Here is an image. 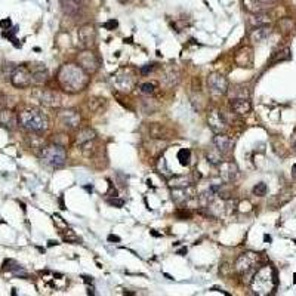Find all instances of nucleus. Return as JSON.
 <instances>
[{
	"label": "nucleus",
	"instance_id": "43",
	"mask_svg": "<svg viewBox=\"0 0 296 296\" xmlns=\"http://www.w3.org/2000/svg\"><path fill=\"white\" fill-rule=\"evenodd\" d=\"M185 253H187V247H182L178 250V255H185Z\"/></svg>",
	"mask_w": 296,
	"mask_h": 296
},
{
	"label": "nucleus",
	"instance_id": "5",
	"mask_svg": "<svg viewBox=\"0 0 296 296\" xmlns=\"http://www.w3.org/2000/svg\"><path fill=\"white\" fill-rule=\"evenodd\" d=\"M259 261L258 255L253 253V252H246V253H241L237 261H235V271L240 277H249L255 274V269H256V263Z\"/></svg>",
	"mask_w": 296,
	"mask_h": 296
},
{
	"label": "nucleus",
	"instance_id": "47",
	"mask_svg": "<svg viewBox=\"0 0 296 296\" xmlns=\"http://www.w3.org/2000/svg\"><path fill=\"white\" fill-rule=\"evenodd\" d=\"M76 2H79L80 5H83V3H85V0H76Z\"/></svg>",
	"mask_w": 296,
	"mask_h": 296
},
{
	"label": "nucleus",
	"instance_id": "36",
	"mask_svg": "<svg viewBox=\"0 0 296 296\" xmlns=\"http://www.w3.org/2000/svg\"><path fill=\"white\" fill-rule=\"evenodd\" d=\"M117 26H119V23H117L116 20H110L108 23L104 24V27H105L107 30H114V29H117Z\"/></svg>",
	"mask_w": 296,
	"mask_h": 296
},
{
	"label": "nucleus",
	"instance_id": "22",
	"mask_svg": "<svg viewBox=\"0 0 296 296\" xmlns=\"http://www.w3.org/2000/svg\"><path fill=\"white\" fill-rule=\"evenodd\" d=\"M150 135L153 136V138H160V139H169L170 136H172V132L169 131L166 126L163 125H159V123H153L151 126H150Z\"/></svg>",
	"mask_w": 296,
	"mask_h": 296
},
{
	"label": "nucleus",
	"instance_id": "37",
	"mask_svg": "<svg viewBox=\"0 0 296 296\" xmlns=\"http://www.w3.org/2000/svg\"><path fill=\"white\" fill-rule=\"evenodd\" d=\"M11 26H12V21H11L9 18H6V20H2V21H0V27H2L3 30L11 29Z\"/></svg>",
	"mask_w": 296,
	"mask_h": 296
},
{
	"label": "nucleus",
	"instance_id": "16",
	"mask_svg": "<svg viewBox=\"0 0 296 296\" xmlns=\"http://www.w3.org/2000/svg\"><path fill=\"white\" fill-rule=\"evenodd\" d=\"M234 61H235V64L238 67H252L253 64V54H252V49L250 48H241L237 54H235V57H234Z\"/></svg>",
	"mask_w": 296,
	"mask_h": 296
},
{
	"label": "nucleus",
	"instance_id": "44",
	"mask_svg": "<svg viewBox=\"0 0 296 296\" xmlns=\"http://www.w3.org/2000/svg\"><path fill=\"white\" fill-rule=\"evenodd\" d=\"M292 172H293V175H295V176H296V163H295V165H293V167H292Z\"/></svg>",
	"mask_w": 296,
	"mask_h": 296
},
{
	"label": "nucleus",
	"instance_id": "27",
	"mask_svg": "<svg viewBox=\"0 0 296 296\" xmlns=\"http://www.w3.org/2000/svg\"><path fill=\"white\" fill-rule=\"evenodd\" d=\"M206 157H207V162H209V163H212V165L215 166H218L219 163L224 162V153H221L218 148L210 150V151L206 154Z\"/></svg>",
	"mask_w": 296,
	"mask_h": 296
},
{
	"label": "nucleus",
	"instance_id": "4",
	"mask_svg": "<svg viewBox=\"0 0 296 296\" xmlns=\"http://www.w3.org/2000/svg\"><path fill=\"white\" fill-rule=\"evenodd\" d=\"M40 160L49 167H61L67 162L66 150L58 144L46 145L40 151Z\"/></svg>",
	"mask_w": 296,
	"mask_h": 296
},
{
	"label": "nucleus",
	"instance_id": "46",
	"mask_svg": "<svg viewBox=\"0 0 296 296\" xmlns=\"http://www.w3.org/2000/svg\"><path fill=\"white\" fill-rule=\"evenodd\" d=\"M125 295H129V296H133L135 293H132V292H125Z\"/></svg>",
	"mask_w": 296,
	"mask_h": 296
},
{
	"label": "nucleus",
	"instance_id": "10",
	"mask_svg": "<svg viewBox=\"0 0 296 296\" xmlns=\"http://www.w3.org/2000/svg\"><path fill=\"white\" fill-rule=\"evenodd\" d=\"M79 42L82 43V46L85 48H91L95 45L97 40V30L92 24H85L79 29Z\"/></svg>",
	"mask_w": 296,
	"mask_h": 296
},
{
	"label": "nucleus",
	"instance_id": "18",
	"mask_svg": "<svg viewBox=\"0 0 296 296\" xmlns=\"http://www.w3.org/2000/svg\"><path fill=\"white\" fill-rule=\"evenodd\" d=\"M193 196V193H191V185H188V187H179V188H173V191H172V198H173V201L176 203V204H182V203H185L187 200H190Z\"/></svg>",
	"mask_w": 296,
	"mask_h": 296
},
{
	"label": "nucleus",
	"instance_id": "38",
	"mask_svg": "<svg viewBox=\"0 0 296 296\" xmlns=\"http://www.w3.org/2000/svg\"><path fill=\"white\" fill-rule=\"evenodd\" d=\"M15 67L17 66H14V64H6V66L3 67V71H5V74L11 77V74H12V71L15 70Z\"/></svg>",
	"mask_w": 296,
	"mask_h": 296
},
{
	"label": "nucleus",
	"instance_id": "40",
	"mask_svg": "<svg viewBox=\"0 0 296 296\" xmlns=\"http://www.w3.org/2000/svg\"><path fill=\"white\" fill-rule=\"evenodd\" d=\"M5 105H6V97L0 94V108H5Z\"/></svg>",
	"mask_w": 296,
	"mask_h": 296
},
{
	"label": "nucleus",
	"instance_id": "3",
	"mask_svg": "<svg viewBox=\"0 0 296 296\" xmlns=\"http://www.w3.org/2000/svg\"><path fill=\"white\" fill-rule=\"evenodd\" d=\"M18 123L30 132H45L49 128L48 117L39 110H23L18 114Z\"/></svg>",
	"mask_w": 296,
	"mask_h": 296
},
{
	"label": "nucleus",
	"instance_id": "1",
	"mask_svg": "<svg viewBox=\"0 0 296 296\" xmlns=\"http://www.w3.org/2000/svg\"><path fill=\"white\" fill-rule=\"evenodd\" d=\"M57 79L60 86L68 94L80 92L89 83V74L82 67L76 64H64L60 68Z\"/></svg>",
	"mask_w": 296,
	"mask_h": 296
},
{
	"label": "nucleus",
	"instance_id": "20",
	"mask_svg": "<svg viewBox=\"0 0 296 296\" xmlns=\"http://www.w3.org/2000/svg\"><path fill=\"white\" fill-rule=\"evenodd\" d=\"M94 139H97V132L91 129V128H83L76 135V144L77 145H83V144H86L89 141H94Z\"/></svg>",
	"mask_w": 296,
	"mask_h": 296
},
{
	"label": "nucleus",
	"instance_id": "21",
	"mask_svg": "<svg viewBox=\"0 0 296 296\" xmlns=\"http://www.w3.org/2000/svg\"><path fill=\"white\" fill-rule=\"evenodd\" d=\"M271 33V30H269V27L268 26H262V27H255L250 34H249V37H250V40L253 42V43H261L263 42L268 36Z\"/></svg>",
	"mask_w": 296,
	"mask_h": 296
},
{
	"label": "nucleus",
	"instance_id": "15",
	"mask_svg": "<svg viewBox=\"0 0 296 296\" xmlns=\"http://www.w3.org/2000/svg\"><path fill=\"white\" fill-rule=\"evenodd\" d=\"M230 107L231 110L238 114V116H244V114H249L250 110H252V104L247 98H235L230 99Z\"/></svg>",
	"mask_w": 296,
	"mask_h": 296
},
{
	"label": "nucleus",
	"instance_id": "12",
	"mask_svg": "<svg viewBox=\"0 0 296 296\" xmlns=\"http://www.w3.org/2000/svg\"><path fill=\"white\" fill-rule=\"evenodd\" d=\"M60 123L67 129H76L80 125V114L76 110H64L58 114Z\"/></svg>",
	"mask_w": 296,
	"mask_h": 296
},
{
	"label": "nucleus",
	"instance_id": "19",
	"mask_svg": "<svg viewBox=\"0 0 296 296\" xmlns=\"http://www.w3.org/2000/svg\"><path fill=\"white\" fill-rule=\"evenodd\" d=\"M3 271H11L17 277H29V272L24 269V266H21L20 263L14 261V259H6L3 262Z\"/></svg>",
	"mask_w": 296,
	"mask_h": 296
},
{
	"label": "nucleus",
	"instance_id": "34",
	"mask_svg": "<svg viewBox=\"0 0 296 296\" xmlns=\"http://www.w3.org/2000/svg\"><path fill=\"white\" fill-rule=\"evenodd\" d=\"M141 92L145 95H151L154 92V83H142L141 85Z\"/></svg>",
	"mask_w": 296,
	"mask_h": 296
},
{
	"label": "nucleus",
	"instance_id": "48",
	"mask_svg": "<svg viewBox=\"0 0 296 296\" xmlns=\"http://www.w3.org/2000/svg\"><path fill=\"white\" fill-rule=\"evenodd\" d=\"M120 3H126V0H119Z\"/></svg>",
	"mask_w": 296,
	"mask_h": 296
},
{
	"label": "nucleus",
	"instance_id": "28",
	"mask_svg": "<svg viewBox=\"0 0 296 296\" xmlns=\"http://www.w3.org/2000/svg\"><path fill=\"white\" fill-rule=\"evenodd\" d=\"M228 92H230V99H235V98H247L249 99V92L246 91V88L243 86H235L230 89L228 88Z\"/></svg>",
	"mask_w": 296,
	"mask_h": 296
},
{
	"label": "nucleus",
	"instance_id": "17",
	"mask_svg": "<svg viewBox=\"0 0 296 296\" xmlns=\"http://www.w3.org/2000/svg\"><path fill=\"white\" fill-rule=\"evenodd\" d=\"M18 123V117L9 111V110H5V108H0V125L6 129H14Z\"/></svg>",
	"mask_w": 296,
	"mask_h": 296
},
{
	"label": "nucleus",
	"instance_id": "6",
	"mask_svg": "<svg viewBox=\"0 0 296 296\" xmlns=\"http://www.w3.org/2000/svg\"><path fill=\"white\" fill-rule=\"evenodd\" d=\"M206 85H207L209 92L213 97H224L225 94H228L230 83H228L227 77L222 76V74H219V73L209 74L207 79H206Z\"/></svg>",
	"mask_w": 296,
	"mask_h": 296
},
{
	"label": "nucleus",
	"instance_id": "39",
	"mask_svg": "<svg viewBox=\"0 0 296 296\" xmlns=\"http://www.w3.org/2000/svg\"><path fill=\"white\" fill-rule=\"evenodd\" d=\"M153 70H154V64H148V66L142 67V68H141L139 71H141V74H144V76H145V74H148V73H151Z\"/></svg>",
	"mask_w": 296,
	"mask_h": 296
},
{
	"label": "nucleus",
	"instance_id": "13",
	"mask_svg": "<svg viewBox=\"0 0 296 296\" xmlns=\"http://www.w3.org/2000/svg\"><path fill=\"white\" fill-rule=\"evenodd\" d=\"M213 145L221 153L227 154V153H230L232 147H234V139L231 136H228L227 133H216V136L213 138Z\"/></svg>",
	"mask_w": 296,
	"mask_h": 296
},
{
	"label": "nucleus",
	"instance_id": "32",
	"mask_svg": "<svg viewBox=\"0 0 296 296\" xmlns=\"http://www.w3.org/2000/svg\"><path fill=\"white\" fill-rule=\"evenodd\" d=\"M266 193H268V187H266V184H263V182H259V184H256V185L253 187V194L258 196V197H263Z\"/></svg>",
	"mask_w": 296,
	"mask_h": 296
},
{
	"label": "nucleus",
	"instance_id": "30",
	"mask_svg": "<svg viewBox=\"0 0 296 296\" xmlns=\"http://www.w3.org/2000/svg\"><path fill=\"white\" fill-rule=\"evenodd\" d=\"M169 185L173 187V188H179V187H188L190 185V181L182 178V176H176V178H172L169 181Z\"/></svg>",
	"mask_w": 296,
	"mask_h": 296
},
{
	"label": "nucleus",
	"instance_id": "35",
	"mask_svg": "<svg viewBox=\"0 0 296 296\" xmlns=\"http://www.w3.org/2000/svg\"><path fill=\"white\" fill-rule=\"evenodd\" d=\"M108 204L110 206H114V207H123L125 206V200H122V198H108Z\"/></svg>",
	"mask_w": 296,
	"mask_h": 296
},
{
	"label": "nucleus",
	"instance_id": "14",
	"mask_svg": "<svg viewBox=\"0 0 296 296\" xmlns=\"http://www.w3.org/2000/svg\"><path fill=\"white\" fill-rule=\"evenodd\" d=\"M39 101L46 107H58L61 104V97L51 89H43L39 94Z\"/></svg>",
	"mask_w": 296,
	"mask_h": 296
},
{
	"label": "nucleus",
	"instance_id": "8",
	"mask_svg": "<svg viewBox=\"0 0 296 296\" xmlns=\"http://www.w3.org/2000/svg\"><path fill=\"white\" fill-rule=\"evenodd\" d=\"M77 66L82 67L88 74H94L99 68L98 57L92 51L86 49L77 55Z\"/></svg>",
	"mask_w": 296,
	"mask_h": 296
},
{
	"label": "nucleus",
	"instance_id": "25",
	"mask_svg": "<svg viewBox=\"0 0 296 296\" xmlns=\"http://www.w3.org/2000/svg\"><path fill=\"white\" fill-rule=\"evenodd\" d=\"M269 23H271L269 17L266 14H263L262 11L253 14V17L250 18V24H252L253 29L255 27H262V26H269Z\"/></svg>",
	"mask_w": 296,
	"mask_h": 296
},
{
	"label": "nucleus",
	"instance_id": "2",
	"mask_svg": "<svg viewBox=\"0 0 296 296\" xmlns=\"http://www.w3.org/2000/svg\"><path fill=\"white\" fill-rule=\"evenodd\" d=\"M252 290L256 295H269L277 287V274L275 269L269 265L261 266L252 277L250 281Z\"/></svg>",
	"mask_w": 296,
	"mask_h": 296
},
{
	"label": "nucleus",
	"instance_id": "41",
	"mask_svg": "<svg viewBox=\"0 0 296 296\" xmlns=\"http://www.w3.org/2000/svg\"><path fill=\"white\" fill-rule=\"evenodd\" d=\"M176 215H178L179 218H190V212H184V210H182V212H178Z\"/></svg>",
	"mask_w": 296,
	"mask_h": 296
},
{
	"label": "nucleus",
	"instance_id": "23",
	"mask_svg": "<svg viewBox=\"0 0 296 296\" xmlns=\"http://www.w3.org/2000/svg\"><path fill=\"white\" fill-rule=\"evenodd\" d=\"M61 6H63V11L70 17H77L82 9V5L76 0H61Z\"/></svg>",
	"mask_w": 296,
	"mask_h": 296
},
{
	"label": "nucleus",
	"instance_id": "29",
	"mask_svg": "<svg viewBox=\"0 0 296 296\" xmlns=\"http://www.w3.org/2000/svg\"><path fill=\"white\" fill-rule=\"evenodd\" d=\"M178 160L182 166H188L191 162V151L188 148H182L178 151Z\"/></svg>",
	"mask_w": 296,
	"mask_h": 296
},
{
	"label": "nucleus",
	"instance_id": "33",
	"mask_svg": "<svg viewBox=\"0 0 296 296\" xmlns=\"http://www.w3.org/2000/svg\"><path fill=\"white\" fill-rule=\"evenodd\" d=\"M64 240H66L67 243H79L80 241V237L73 230H67V232L64 234Z\"/></svg>",
	"mask_w": 296,
	"mask_h": 296
},
{
	"label": "nucleus",
	"instance_id": "31",
	"mask_svg": "<svg viewBox=\"0 0 296 296\" xmlns=\"http://www.w3.org/2000/svg\"><path fill=\"white\" fill-rule=\"evenodd\" d=\"M244 6L249 12L252 14H256V12H261V8H259V3L258 0H244Z\"/></svg>",
	"mask_w": 296,
	"mask_h": 296
},
{
	"label": "nucleus",
	"instance_id": "9",
	"mask_svg": "<svg viewBox=\"0 0 296 296\" xmlns=\"http://www.w3.org/2000/svg\"><path fill=\"white\" fill-rule=\"evenodd\" d=\"M207 123L215 133H225L228 129V122L219 110H210V113L207 114Z\"/></svg>",
	"mask_w": 296,
	"mask_h": 296
},
{
	"label": "nucleus",
	"instance_id": "26",
	"mask_svg": "<svg viewBox=\"0 0 296 296\" xmlns=\"http://www.w3.org/2000/svg\"><path fill=\"white\" fill-rule=\"evenodd\" d=\"M32 79L34 83L37 85H43L48 80V70L43 66H39L37 68H34L32 71Z\"/></svg>",
	"mask_w": 296,
	"mask_h": 296
},
{
	"label": "nucleus",
	"instance_id": "42",
	"mask_svg": "<svg viewBox=\"0 0 296 296\" xmlns=\"http://www.w3.org/2000/svg\"><path fill=\"white\" fill-rule=\"evenodd\" d=\"M108 241H120V237L119 235H108Z\"/></svg>",
	"mask_w": 296,
	"mask_h": 296
},
{
	"label": "nucleus",
	"instance_id": "7",
	"mask_svg": "<svg viewBox=\"0 0 296 296\" xmlns=\"http://www.w3.org/2000/svg\"><path fill=\"white\" fill-rule=\"evenodd\" d=\"M9 79H11V83H12L15 88H20V89L29 88V86L32 85V82H33V79H32V71H30L26 66L15 67V70L12 71V74H11Z\"/></svg>",
	"mask_w": 296,
	"mask_h": 296
},
{
	"label": "nucleus",
	"instance_id": "11",
	"mask_svg": "<svg viewBox=\"0 0 296 296\" xmlns=\"http://www.w3.org/2000/svg\"><path fill=\"white\" fill-rule=\"evenodd\" d=\"M218 173L224 182H234L238 176V167L234 162H222L218 165Z\"/></svg>",
	"mask_w": 296,
	"mask_h": 296
},
{
	"label": "nucleus",
	"instance_id": "24",
	"mask_svg": "<svg viewBox=\"0 0 296 296\" xmlns=\"http://www.w3.org/2000/svg\"><path fill=\"white\" fill-rule=\"evenodd\" d=\"M163 82H165L167 86H175V85H178V82H179V71H178L175 67H169L165 71Z\"/></svg>",
	"mask_w": 296,
	"mask_h": 296
},
{
	"label": "nucleus",
	"instance_id": "45",
	"mask_svg": "<svg viewBox=\"0 0 296 296\" xmlns=\"http://www.w3.org/2000/svg\"><path fill=\"white\" fill-rule=\"evenodd\" d=\"M259 2H263V3H271V2H274V0H259Z\"/></svg>",
	"mask_w": 296,
	"mask_h": 296
}]
</instances>
